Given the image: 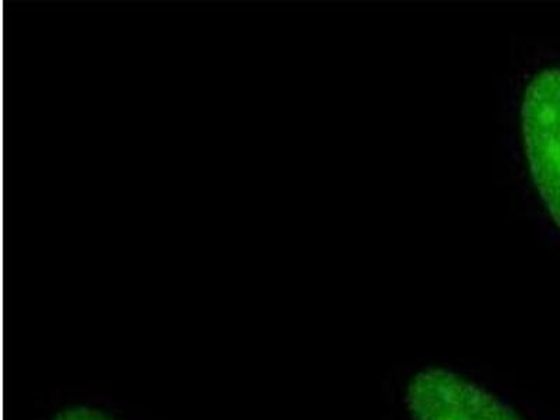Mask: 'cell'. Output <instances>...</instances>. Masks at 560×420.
Segmentation results:
<instances>
[{
    "label": "cell",
    "instance_id": "1",
    "mask_svg": "<svg viewBox=\"0 0 560 420\" xmlns=\"http://www.w3.org/2000/svg\"><path fill=\"white\" fill-rule=\"evenodd\" d=\"M402 401L409 420H527L487 384L443 364L415 370Z\"/></svg>",
    "mask_w": 560,
    "mask_h": 420
},
{
    "label": "cell",
    "instance_id": "2",
    "mask_svg": "<svg viewBox=\"0 0 560 420\" xmlns=\"http://www.w3.org/2000/svg\"><path fill=\"white\" fill-rule=\"evenodd\" d=\"M522 133L535 188L560 229V68L541 70L525 89Z\"/></svg>",
    "mask_w": 560,
    "mask_h": 420
},
{
    "label": "cell",
    "instance_id": "3",
    "mask_svg": "<svg viewBox=\"0 0 560 420\" xmlns=\"http://www.w3.org/2000/svg\"><path fill=\"white\" fill-rule=\"evenodd\" d=\"M51 420H114L107 413L98 411L96 408L84 407V405H74L59 411Z\"/></svg>",
    "mask_w": 560,
    "mask_h": 420
}]
</instances>
